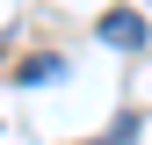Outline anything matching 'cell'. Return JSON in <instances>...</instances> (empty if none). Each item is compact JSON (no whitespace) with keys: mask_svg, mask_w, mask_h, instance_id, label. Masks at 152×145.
Segmentation results:
<instances>
[{"mask_svg":"<svg viewBox=\"0 0 152 145\" xmlns=\"http://www.w3.org/2000/svg\"><path fill=\"white\" fill-rule=\"evenodd\" d=\"M94 29H102L109 51H145V15H130V7H109Z\"/></svg>","mask_w":152,"mask_h":145,"instance_id":"1","label":"cell"},{"mask_svg":"<svg viewBox=\"0 0 152 145\" xmlns=\"http://www.w3.org/2000/svg\"><path fill=\"white\" fill-rule=\"evenodd\" d=\"M58 72H65V65L51 58V51H36V58H29L22 72H15V80H22V87H44V80H58Z\"/></svg>","mask_w":152,"mask_h":145,"instance_id":"2","label":"cell"},{"mask_svg":"<svg viewBox=\"0 0 152 145\" xmlns=\"http://www.w3.org/2000/svg\"><path fill=\"white\" fill-rule=\"evenodd\" d=\"M130 138H138V123H116V131H109V138H94V145H130Z\"/></svg>","mask_w":152,"mask_h":145,"instance_id":"3","label":"cell"}]
</instances>
